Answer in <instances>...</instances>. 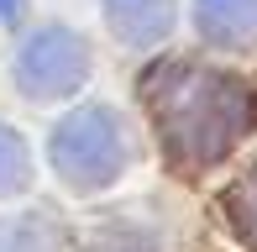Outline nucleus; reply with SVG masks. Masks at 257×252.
<instances>
[{
    "mask_svg": "<svg viewBox=\"0 0 257 252\" xmlns=\"http://www.w3.org/2000/svg\"><path fill=\"white\" fill-rule=\"evenodd\" d=\"M147 105L179 168H210L257 126V84L205 63H163L147 74Z\"/></svg>",
    "mask_w": 257,
    "mask_h": 252,
    "instance_id": "obj_1",
    "label": "nucleus"
},
{
    "mask_svg": "<svg viewBox=\"0 0 257 252\" xmlns=\"http://www.w3.org/2000/svg\"><path fill=\"white\" fill-rule=\"evenodd\" d=\"M48 158H53L58 179L68 189L95 194L105 184H115L121 168L132 163V137H126V126L110 105H79L74 116L58 121V132L48 142Z\"/></svg>",
    "mask_w": 257,
    "mask_h": 252,
    "instance_id": "obj_2",
    "label": "nucleus"
},
{
    "mask_svg": "<svg viewBox=\"0 0 257 252\" xmlns=\"http://www.w3.org/2000/svg\"><path fill=\"white\" fill-rule=\"evenodd\" d=\"M89 79V48L68 27H37L16 48V84L32 100H63Z\"/></svg>",
    "mask_w": 257,
    "mask_h": 252,
    "instance_id": "obj_3",
    "label": "nucleus"
},
{
    "mask_svg": "<svg viewBox=\"0 0 257 252\" xmlns=\"http://www.w3.org/2000/svg\"><path fill=\"white\" fill-rule=\"evenodd\" d=\"M194 27L215 48L257 42V0H194Z\"/></svg>",
    "mask_w": 257,
    "mask_h": 252,
    "instance_id": "obj_4",
    "label": "nucleus"
},
{
    "mask_svg": "<svg viewBox=\"0 0 257 252\" xmlns=\"http://www.w3.org/2000/svg\"><path fill=\"white\" fill-rule=\"evenodd\" d=\"M105 21L121 42L132 48H153L173 27V0H105Z\"/></svg>",
    "mask_w": 257,
    "mask_h": 252,
    "instance_id": "obj_5",
    "label": "nucleus"
},
{
    "mask_svg": "<svg viewBox=\"0 0 257 252\" xmlns=\"http://www.w3.org/2000/svg\"><path fill=\"white\" fill-rule=\"evenodd\" d=\"M27 179H32L27 174V142L0 121V200H6V194H21Z\"/></svg>",
    "mask_w": 257,
    "mask_h": 252,
    "instance_id": "obj_6",
    "label": "nucleus"
},
{
    "mask_svg": "<svg viewBox=\"0 0 257 252\" xmlns=\"http://www.w3.org/2000/svg\"><path fill=\"white\" fill-rule=\"evenodd\" d=\"M226 205H231V221H236V231L257 247V168H252V174L226 194Z\"/></svg>",
    "mask_w": 257,
    "mask_h": 252,
    "instance_id": "obj_7",
    "label": "nucleus"
},
{
    "mask_svg": "<svg viewBox=\"0 0 257 252\" xmlns=\"http://www.w3.org/2000/svg\"><path fill=\"white\" fill-rule=\"evenodd\" d=\"M0 21H21V0H0Z\"/></svg>",
    "mask_w": 257,
    "mask_h": 252,
    "instance_id": "obj_8",
    "label": "nucleus"
}]
</instances>
